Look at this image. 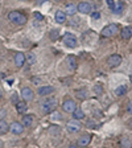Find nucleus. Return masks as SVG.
<instances>
[{
  "label": "nucleus",
  "instance_id": "nucleus-1",
  "mask_svg": "<svg viewBox=\"0 0 132 148\" xmlns=\"http://www.w3.org/2000/svg\"><path fill=\"white\" fill-rule=\"evenodd\" d=\"M57 106H58V101L55 98H53V97H50V98L45 99V101L42 102L41 110H42V112H45V114H50V112L55 111Z\"/></svg>",
  "mask_w": 132,
  "mask_h": 148
},
{
  "label": "nucleus",
  "instance_id": "nucleus-2",
  "mask_svg": "<svg viewBox=\"0 0 132 148\" xmlns=\"http://www.w3.org/2000/svg\"><path fill=\"white\" fill-rule=\"evenodd\" d=\"M8 20L12 24H16V25H24L27 23V16L23 15L21 12L18 11H11L8 13Z\"/></svg>",
  "mask_w": 132,
  "mask_h": 148
},
{
  "label": "nucleus",
  "instance_id": "nucleus-3",
  "mask_svg": "<svg viewBox=\"0 0 132 148\" xmlns=\"http://www.w3.org/2000/svg\"><path fill=\"white\" fill-rule=\"evenodd\" d=\"M119 32V27L116 24H108L102 29V36L103 37H112Z\"/></svg>",
  "mask_w": 132,
  "mask_h": 148
},
{
  "label": "nucleus",
  "instance_id": "nucleus-4",
  "mask_svg": "<svg viewBox=\"0 0 132 148\" xmlns=\"http://www.w3.org/2000/svg\"><path fill=\"white\" fill-rule=\"evenodd\" d=\"M77 42H78V40H77V37L74 36V34L65 33V36H64L65 46H68V48H75V46H77Z\"/></svg>",
  "mask_w": 132,
  "mask_h": 148
},
{
  "label": "nucleus",
  "instance_id": "nucleus-5",
  "mask_svg": "<svg viewBox=\"0 0 132 148\" xmlns=\"http://www.w3.org/2000/svg\"><path fill=\"white\" fill-rule=\"evenodd\" d=\"M81 128H82V126H81L79 120H75V119L69 120L68 124H66V130H68V131H69L70 134H75V132H78V131H79Z\"/></svg>",
  "mask_w": 132,
  "mask_h": 148
},
{
  "label": "nucleus",
  "instance_id": "nucleus-6",
  "mask_svg": "<svg viewBox=\"0 0 132 148\" xmlns=\"http://www.w3.org/2000/svg\"><path fill=\"white\" fill-rule=\"evenodd\" d=\"M120 64H122V56L119 54H112L107 58V65L110 68H116Z\"/></svg>",
  "mask_w": 132,
  "mask_h": 148
},
{
  "label": "nucleus",
  "instance_id": "nucleus-7",
  "mask_svg": "<svg viewBox=\"0 0 132 148\" xmlns=\"http://www.w3.org/2000/svg\"><path fill=\"white\" fill-rule=\"evenodd\" d=\"M9 131L13 135H21L24 132V126L20 122H13L12 124H9Z\"/></svg>",
  "mask_w": 132,
  "mask_h": 148
},
{
  "label": "nucleus",
  "instance_id": "nucleus-8",
  "mask_svg": "<svg viewBox=\"0 0 132 148\" xmlns=\"http://www.w3.org/2000/svg\"><path fill=\"white\" fill-rule=\"evenodd\" d=\"M77 108V105H75V102L73 101V99H66V101L62 103V110L65 111V112H73L74 110Z\"/></svg>",
  "mask_w": 132,
  "mask_h": 148
},
{
  "label": "nucleus",
  "instance_id": "nucleus-9",
  "mask_svg": "<svg viewBox=\"0 0 132 148\" xmlns=\"http://www.w3.org/2000/svg\"><path fill=\"white\" fill-rule=\"evenodd\" d=\"M77 11H79L81 13H85V15H87V13H91L92 12V4L86 3V1L79 3L77 5Z\"/></svg>",
  "mask_w": 132,
  "mask_h": 148
},
{
  "label": "nucleus",
  "instance_id": "nucleus-10",
  "mask_svg": "<svg viewBox=\"0 0 132 148\" xmlns=\"http://www.w3.org/2000/svg\"><path fill=\"white\" fill-rule=\"evenodd\" d=\"M21 97L24 98L25 102H29V101H33L34 98V92L31 87H23L21 89Z\"/></svg>",
  "mask_w": 132,
  "mask_h": 148
},
{
  "label": "nucleus",
  "instance_id": "nucleus-11",
  "mask_svg": "<svg viewBox=\"0 0 132 148\" xmlns=\"http://www.w3.org/2000/svg\"><path fill=\"white\" fill-rule=\"evenodd\" d=\"M53 91H54V87L53 86H40L38 89H37V94H38L40 97L50 95Z\"/></svg>",
  "mask_w": 132,
  "mask_h": 148
},
{
  "label": "nucleus",
  "instance_id": "nucleus-12",
  "mask_svg": "<svg viewBox=\"0 0 132 148\" xmlns=\"http://www.w3.org/2000/svg\"><path fill=\"white\" fill-rule=\"evenodd\" d=\"M90 142H91V135L85 134V135H82L78 139V145H79V147H86V145L90 144Z\"/></svg>",
  "mask_w": 132,
  "mask_h": 148
},
{
  "label": "nucleus",
  "instance_id": "nucleus-13",
  "mask_svg": "<svg viewBox=\"0 0 132 148\" xmlns=\"http://www.w3.org/2000/svg\"><path fill=\"white\" fill-rule=\"evenodd\" d=\"M15 64H16V66H17V68H21L23 65L25 64V54H24V53H21V52L16 53V56H15Z\"/></svg>",
  "mask_w": 132,
  "mask_h": 148
},
{
  "label": "nucleus",
  "instance_id": "nucleus-14",
  "mask_svg": "<svg viewBox=\"0 0 132 148\" xmlns=\"http://www.w3.org/2000/svg\"><path fill=\"white\" fill-rule=\"evenodd\" d=\"M16 110H17L18 114H25L28 110V105L25 101H18L16 103Z\"/></svg>",
  "mask_w": 132,
  "mask_h": 148
},
{
  "label": "nucleus",
  "instance_id": "nucleus-15",
  "mask_svg": "<svg viewBox=\"0 0 132 148\" xmlns=\"http://www.w3.org/2000/svg\"><path fill=\"white\" fill-rule=\"evenodd\" d=\"M120 34H122V38L129 40L132 37V27H124L123 29H122V32H120Z\"/></svg>",
  "mask_w": 132,
  "mask_h": 148
},
{
  "label": "nucleus",
  "instance_id": "nucleus-16",
  "mask_svg": "<svg viewBox=\"0 0 132 148\" xmlns=\"http://www.w3.org/2000/svg\"><path fill=\"white\" fill-rule=\"evenodd\" d=\"M54 18L55 21L60 23V24H64L65 21H66V13H64L62 11H57L54 15Z\"/></svg>",
  "mask_w": 132,
  "mask_h": 148
},
{
  "label": "nucleus",
  "instance_id": "nucleus-17",
  "mask_svg": "<svg viewBox=\"0 0 132 148\" xmlns=\"http://www.w3.org/2000/svg\"><path fill=\"white\" fill-rule=\"evenodd\" d=\"M71 114H73V118H74L75 120H82V119H85V112H83V111L81 110L79 107L75 108V110H74Z\"/></svg>",
  "mask_w": 132,
  "mask_h": 148
},
{
  "label": "nucleus",
  "instance_id": "nucleus-18",
  "mask_svg": "<svg viewBox=\"0 0 132 148\" xmlns=\"http://www.w3.org/2000/svg\"><path fill=\"white\" fill-rule=\"evenodd\" d=\"M21 124L24 127H31L33 124V115H25V116H23Z\"/></svg>",
  "mask_w": 132,
  "mask_h": 148
},
{
  "label": "nucleus",
  "instance_id": "nucleus-19",
  "mask_svg": "<svg viewBox=\"0 0 132 148\" xmlns=\"http://www.w3.org/2000/svg\"><path fill=\"white\" fill-rule=\"evenodd\" d=\"M9 131V124L7 123V120L0 119V135H4Z\"/></svg>",
  "mask_w": 132,
  "mask_h": 148
},
{
  "label": "nucleus",
  "instance_id": "nucleus-20",
  "mask_svg": "<svg viewBox=\"0 0 132 148\" xmlns=\"http://www.w3.org/2000/svg\"><path fill=\"white\" fill-rule=\"evenodd\" d=\"M66 62H68L69 68H70L71 70H74V69H77V58H75L74 56H69L68 58H66Z\"/></svg>",
  "mask_w": 132,
  "mask_h": 148
},
{
  "label": "nucleus",
  "instance_id": "nucleus-21",
  "mask_svg": "<svg viewBox=\"0 0 132 148\" xmlns=\"http://www.w3.org/2000/svg\"><path fill=\"white\" fill-rule=\"evenodd\" d=\"M77 13V5H74V4H68L66 5V15L69 16H74Z\"/></svg>",
  "mask_w": 132,
  "mask_h": 148
},
{
  "label": "nucleus",
  "instance_id": "nucleus-22",
  "mask_svg": "<svg viewBox=\"0 0 132 148\" xmlns=\"http://www.w3.org/2000/svg\"><path fill=\"white\" fill-rule=\"evenodd\" d=\"M77 98L81 99V101H85V99H87V95H89V92H87L86 89H81V90H77Z\"/></svg>",
  "mask_w": 132,
  "mask_h": 148
},
{
  "label": "nucleus",
  "instance_id": "nucleus-23",
  "mask_svg": "<svg viewBox=\"0 0 132 148\" xmlns=\"http://www.w3.org/2000/svg\"><path fill=\"white\" fill-rule=\"evenodd\" d=\"M120 148H132V143L127 136L122 138V140H120Z\"/></svg>",
  "mask_w": 132,
  "mask_h": 148
},
{
  "label": "nucleus",
  "instance_id": "nucleus-24",
  "mask_svg": "<svg viewBox=\"0 0 132 148\" xmlns=\"http://www.w3.org/2000/svg\"><path fill=\"white\" fill-rule=\"evenodd\" d=\"M112 11H114L115 15H120V13L123 12V3H122V1H118V3L114 5V9H112Z\"/></svg>",
  "mask_w": 132,
  "mask_h": 148
},
{
  "label": "nucleus",
  "instance_id": "nucleus-25",
  "mask_svg": "<svg viewBox=\"0 0 132 148\" xmlns=\"http://www.w3.org/2000/svg\"><path fill=\"white\" fill-rule=\"evenodd\" d=\"M25 60H27V64L28 65H33L36 64V56H34V53H28L27 57H25Z\"/></svg>",
  "mask_w": 132,
  "mask_h": 148
},
{
  "label": "nucleus",
  "instance_id": "nucleus-26",
  "mask_svg": "<svg viewBox=\"0 0 132 148\" xmlns=\"http://www.w3.org/2000/svg\"><path fill=\"white\" fill-rule=\"evenodd\" d=\"M126 92H127V86L126 85H122V86H119L116 90H115V94H116L118 97L126 95Z\"/></svg>",
  "mask_w": 132,
  "mask_h": 148
},
{
  "label": "nucleus",
  "instance_id": "nucleus-27",
  "mask_svg": "<svg viewBox=\"0 0 132 148\" xmlns=\"http://www.w3.org/2000/svg\"><path fill=\"white\" fill-rule=\"evenodd\" d=\"M94 92H95L96 95H101L102 92H103V86H102L101 83H96L95 86H94Z\"/></svg>",
  "mask_w": 132,
  "mask_h": 148
},
{
  "label": "nucleus",
  "instance_id": "nucleus-28",
  "mask_svg": "<svg viewBox=\"0 0 132 148\" xmlns=\"http://www.w3.org/2000/svg\"><path fill=\"white\" fill-rule=\"evenodd\" d=\"M58 36H60V32L57 31V29H53V31L50 32V38H52V40H55Z\"/></svg>",
  "mask_w": 132,
  "mask_h": 148
},
{
  "label": "nucleus",
  "instance_id": "nucleus-29",
  "mask_svg": "<svg viewBox=\"0 0 132 148\" xmlns=\"http://www.w3.org/2000/svg\"><path fill=\"white\" fill-rule=\"evenodd\" d=\"M50 114H53V116H52V119L53 120H61L62 119V115L60 114V112H55V111H53V112H50Z\"/></svg>",
  "mask_w": 132,
  "mask_h": 148
},
{
  "label": "nucleus",
  "instance_id": "nucleus-30",
  "mask_svg": "<svg viewBox=\"0 0 132 148\" xmlns=\"http://www.w3.org/2000/svg\"><path fill=\"white\" fill-rule=\"evenodd\" d=\"M87 126H89V128H96V123L94 120H89V122H87Z\"/></svg>",
  "mask_w": 132,
  "mask_h": 148
},
{
  "label": "nucleus",
  "instance_id": "nucleus-31",
  "mask_svg": "<svg viewBox=\"0 0 132 148\" xmlns=\"http://www.w3.org/2000/svg\"><path fill=\"white\" fill-rule=\"evenodd\" d=\"M11 101H12V103H15V105H16V103L18 102V95H17V94H13L12 98H11Z\"/></svg>",
  "mask_w": 132,
  "mask_h": 148
},
{
  "label": "nucleus",
  "instance_id": "nucleus-32",
  "mask_svg": "<svg viewBox=\"0 0 132 148\" xmlns=\"http://www.w3.org/2000/svg\"><path fill=\"white\" fill-rule=\"evenodd\" d=\"M106 1H107L108 7H110L111 9H114V5H115V1H114V0H106Z\"/></svg>",
  "mask_w": 132,
  "mask_h": 148
},
{
  "label": "nucleus",
  "instance_id": "nucleus-33",
  "mask_svg": "<svg viewBox=\"0 0 132 148\" xmlns=\"http://www.w3.org/2000/svg\"><path fill=\"white\" fill-rule=\"evenodd\" d=\"M91 16H92V18H99V17H101V13H99V12H92Z\"/></svg>",
  "mask_w": 132,
  "mask_h": 148
},
{
  "label": "nucleus",
  "instance_id": "nucleus-34",
  "mask_svg": "<svg viewBox=\"0 0 132 148\" xmlns=\"http://www.w3.org/2000/svg\"><path fill=\"white\" fill-rule=\"evenodd\" d=\"M127 111H128V114H132V101L128 103V107H127Z\"/></svg>",
  "mask_w": 132,
  "mask_h": 148
},
{
  "label": "nucleus",
  "instance_id": "nucleus-35",
  "mask_svg": "<svg viewBox=\"0 0 132 148\" xmlns=\"http://www.w3.org/2000/svg\"><path fill=\"white\" fill-rule=\"evenodd\" d=\"M34 17L38 18V20H42V15H41V13H38V12L34 13Z\"/></svg>",
  "mask_w": 132,
  "mask_h": 148
},
{
  "label": "nucleus",
  "instance_id": "nucleus-36",
  "mask_svg": "<svg viewBox=\"0 0 132 148\" xmlns=\"http://www.w3.org/2000/svg\"><path fill=\"white\" fill-rule=\"evenodd\" d=\"M44 1H45V0H36V3L38 4V5H40V4H42Z\"/></svg>",
  "mask_w": 132,
  "mask_h": 148
},
{
  "label": "nucleus",
  "instance_id": "nucleus-37",
  "mask_svg": "<svg viewBox=\"0 0 132 148\" xmlns=\"http://www.w3.org/2000/svg\"><path fill=\"white\" fill-rule=\"evenodd\" d=\"M3 145H4V143H3V140H0V148H3Z\"/></svg>",
  "mask_w": 132,
  "mask_h": 148
},
{
  "label": "nucleus",
  "instance_id": "nucleus-38",
  "mask_svg": "<svg viewBox=\"0 0 132 148\" xmlns=\"http://www.w3.org/2000/svg\"><path fill=\"white\" fill-rule=\"evenodd\" d=\"M127 124H128V126L132 128V120H129V122H128V123H127Z\"/></svg>",
  "mask_w": 132,
  "mask_h": 148
},
{
  "label": "nucleus",
  "instance_id": "nucleus-39",
  "mask_svg": "<svg viewBox=\"0 0 132 148\" xmlns=\"http://www.w3.org/2000/svg\"><path fill=\"white\" fill-rule=\"evenodd\" d=\"M69 148H78V145H70Z\"/></svg>",
  "mask_w": 132,
  "mask_h": 148
},
{
  "label": "nucleus",
  "instance_id": "nucleus-40",
  "mask_svg": "<svg viewBox=\"0 0 132 148\" xmlns=\"http://www.w3.org/2000/svg\"><path fill=\"white\" fill-rule=\"evenodd\" d=\"M3 98V92H1V90H0V99Z\"/></svg>",
  "mask_w": 132,
  "mask_h": 148
},
{
  "label": "nucleus",
  "instance_id": "nucleus-41",
  "mask_svg": "<svg viewBox=\"0 0 132 148\" xmlns=\"http://www.w3.org/2000/svg\"><path fill=\"white\" fill-rule=\"evenodd\" d=\"M20 1H25V0H20Z\"/></svg>",
  "mask_w": 132,
  "mask_h": 148
}]
</instances>
